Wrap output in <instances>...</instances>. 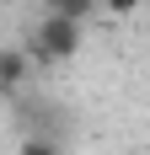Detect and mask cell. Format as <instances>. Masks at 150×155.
I'll return each mask as SVG.
<instances>
[{
  "mask_svg": "<svg viewBox=\"0 0 150 155\" xmlns=\"http://www.w3.org/2000/svg\"><path fill=\"white\" fill-rule=\"evenodd\" d=\"M27 54H32V64H64V59H75V54H80V21L64 16V11H48L43 21L27 32Z\"/></svg>",
  "mask_w": 150,
  "mask_h": 155,
  "instance_id": "cell-1",
  "label": "cell"
},
{
  "mask_svg": "<svg viewBox=\"0 0 150 155\" xmlns=\"http://www.w3.org/2000/svg\"><path fill=\"white\" fill-rule=\"evenodd\" d=\"M32 75V54L27 48H0V96H22Z\"/></svg>",
  "mask_w": 150,
  "mask_h": 155,
  "instance_id": "cell-2",
  "label": "cell"
},
{
  "mask_svg": "<svg viewBox=\"0 0 150 155\" xmlns=\"http://www.w3.org/2000/svg\"><path fill=\"white\" fill-rule=\"evenodd\" d=\"M16 155H64V144L54 134H27V139L16 144Z\"/></svg>",
  "mask_w": 150,
  "mask_h": 155,
  "instance_id": "cell-3",
  "label": "cell"
},
{
  "mask_svg": "<svg viewBox=\"0 0 150 155\" xmlns=\"http://www.w3.org/2000/svg\"><path fill=\"white\" fill-rule=\"evenodd\" d=\"M48 11H64V16H75V21H86L91 11H97V0H43Z\"/></svg>",
  "mask_w": 150,
  "mask_h": 155,
  "instance_id": "cell-4",
  "label": "cell"
},
{
  "mask_svg": "<svg viewBox=\"0 0 150 155\" xmlns=\"http://www.w3.org/2000/svg\"><path fill=\"white\" fill-rule=\"evenodd\" d=\"M97 5H102V11H113V16H134L145 0H97Z\"/></svg>",
  "mask_w": 150,
  "mask_h": 155,
  "instance_id": "cell-5",
  "label": "cell"
}]
</instances>
